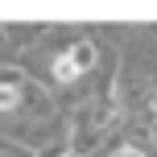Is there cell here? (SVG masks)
<instances>
[{"instance_id":"8992f818","label":"cell","mask_w":157,"mask_h":157,"mask_svg":"<svg viewBox=\"0 0 157 157\" xmlns=\"http://www.w3.org/2000/svg\"><path fill=\"white\" fill-rule=\"evenodd\" d=\"M71 157H75V153H71Z\"/></svg>"},{"instance_id":"5b68a950","label":"cell","mask_w":157,"mask_h":157,"mask_svg":"<svg viewBox=\"0 0 157 157\" xmlns=\"http://www.w3.org/2000/svg\"><path fill=\"white\" fill-rule=\"evenodd\" d=\"M149 141H153V149H157V120H153V128H149Z\"/></svg>"},{"instance_id":"6da1fadb","label":"cell","mask_w":157,"mask_h":157,"mask_svg":"<svg viewBox=\"0 0 157 157\" xmlns=\"http://www.w3.org/2000/svg\"><path fill=\"white\" fill-rule=\"evenodd\" d=\"M95 62H99V46L91 37H78V41H71L66 50H58L50 58V78L58 87H75L95 71Z\"/></svg>"},{"instance_id":"7a4b0ae2","label":"cell","mask_w":157,"mask_h":157,"mask_svg":"<svg viewBox=\"0 0 157 157\" xmlns=\"http://www.w3.org/2000/svg\"><path fill=\"white\" fill-rule=\"evenodd\" d=\"M21 87L25 83H0V116H17L21 112Z\"/></svg>"},{"instance_id":"277c9868","label":"cell","mask_w":157,"mask_h":157,"mask_svg":"<svg viewBox=\"0 0 157 157\" xmlns=\"http://www.w3.org/2000/svg\"><path fill=\"white\" fill-rule=\"evenodd\" d=\"M108 157H149L145 149H136V145H120V149H112Z\"/></svg>"},{"instance_id":"3957f363","label":"cell","mask_w":157,"mask_h":157,"mask_svg":"<svg viewBox=\"0 0 157 157\" xmlns=\"http://www.w3.org/2000/svg\"><path fill=\"white\" fill-rule=\"evenodd\" d=\"M0 153L4 157H37L29 149V145H21V141H8V136H0Z\"/></svg>"}]
</instances>
